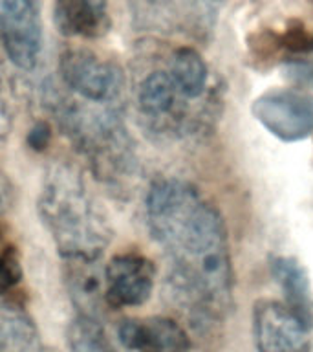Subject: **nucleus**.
<instances>
[{
	"label": "nucleus",
	"mask_w": 313,
	"mask_h": 352,
	"mask_svg": "<svg viewBox=\"0 0 313 352\" xmlns=\"http://www.w3.org/2000/svg\"><path fill=\"white\" fill-rule=\"evenodd\" d=\"M150 235L165 252L169 296L194 323L224 319L233 308V264L222 214L180 178H161L145 200Z\"/></svg>",
	"instance_id": "f257e3e1"
},
{
	"label": "nucleus",
	"mask_w": 313,
	"mask_h": 352,
	"mask_svg": "<svg viewBox=\"0 0 313 352\" xmlns=\"http://www.w3.org/2000/svg\"><path fill=\"white\" fill-rule=\"evenodd\" d=\"M38 217L65 258H101L114 236L103 204L73 165L55 164L44 176Z\"/></svg>",
	"instance_id": "f03ea898"
},
{
	"label": "nucleus",
	"mask_w": 313,
	"mask_h": 352,
	"mask_svg": "<svg viewBox=\"0 0 313 352\" xmlns=\"http://www.w3.org/2000/svg\"><path fill=\"white\" fill-rule=\"evenodd\" d=\"M44 104L97 178L119 186L134 175L136 148L126 131L121 107L81 101L60 88L59 82L46 87Z\"/></svg>",
	"instance_id": "7ed1b4c3"
},
{
	"label": "nucleus",
	"mask_w": 313,
	"mask_h": 352,
	"mask_svg": "<svg viewBox=\"0 0 313 352\" xmlns=\"http://www.w3.org/2000/svg\"><path fill=\"white\" fill-rule=\"evenodd\" d=\"M132 101L141 125L154 136L169 140L196 134L213 120L216 109V104L194 103L181 94L165 65V52L156 44L137 52Z\"/></svg>",
	"instance_id": "20e7f679"
},
{
	"label": "nucleus",
	"mask_w": 313,
	"mask_h": 352,
	"mask_svg": "<svg viewBox=\"0 0 313 352\" xmlns=\"http://www.w3.org/2000/svg\"><path fill=\"white\" fill-rule=\"evenodd\" d=\"M59 85L73 98L93 104L125 109V72L114 60L104 59L88 48L62 52L57 65Z\"/></svg>",
	"instance_id": "39448f33"
},
{
	"label": "nucleus",
	"mask_w": 313,
	"mask_h": 352,
	"mask_svg": "<svg viewBox=\"0 0 313 352\" xmlns=\"http://www.w3.org/2000/svg\"><path fill=\"white\" fill-rule=\"evenodd\" d=\"M134 26L143 32L205 37L214 26L213 0H126Z\"/></svg>",
	"instance_id": "423d86ee"
},
{
	"label": "nucleus",
	"mask_w": 313,
	"mask_h": 352,
	"mask_svg": "<svg viewBox=\"0 0 313 352\" xmlns=\"http://www.w3.org/2000/svg\"><path fill=\"white\" fill-rule=\"evenodd\" d=\"M0 44L21 70L37 68L43 55V0H0Z\"/></svg>",
	"instance_id": "0eeeda50"
},
{
	"label": "nucleus",
	"mask_w": 313,
	"mask_h": 352,
	"mask_svg": "<svg viewBox=\"0 0 313 352\" xmlns=\"http://www.w3.org/2000/svg\"><path fill=\"white\" fill-rule=\"evenodd\" d=\"M255 120L282 142H301L313 134V96L295 88H273L251 103Z\"/></svg>",
	"instance_id": "6e6552de"
},
{
	"label": "nucleus",
	"mask_w": 313,
	"mask_h": 352,
	"mask_svg": "<svg viewBox=\"0 0 313 352\" xmlns=\"http://www.w3.org/2000/svg\"><path fill=\"white\" fill-rule=\"evenodd\" d=\"M253 338L257 352H313L312 327L273 299L255 302Z\"/></svg>",
	"instance_id": "1a4fd4ad"
},
{
	"label": "nucleus",
	"mask_w": 313,
	"mask_h": 352,
	"mask_svg": "<svg viewBox=\"0 0 313 352\" xmlns=\"http://www.w3.org/2000/svg\"><path fill=\"white\" fill-rule=\"evenodd\" d=\"M156 266L139 253L115 255L103 268L104 302L110 308L141 307L150 299Z\"/></svg>",
	"instance_id": "9d476101"
},
{
	"label": "nucleus",
	"mask_w": 313,
	"mask_h": 352,
	"mask_svg": "<svg viewBox=\"0 0 313 352\" xmlns=\"http://www.w3.org/2000/svg\"><path fill=\"white\" fill-rule=\"evenodd\" d=\"M117 338L130 352H189L191 349L183 327L161 316L125 319L117 329Z\"/></svg>",
	"instance_id": "9b49d317"
},
{
	"label": "nucleus",
	"mask_w": 313,
	"mask_h": 352,
	"mask_svg": "<svg viewBox=\"0 0 313 352\" xmlns=\"http://www.w3.org/2000/svg\"><path fill=\"white\" fill-rule=\"evenodd\" d=\"M165 65L187 99L194 103L218 104L209 66L196 50L191 46H180L165 52Z\"/></svg>",
	"instance_id": "f8f14e48"
},
{
	"label": "nucleus",
	"mask_w": 313,
	"mask_h": 352,
	"mask_svg": "<svg viewBox=\"0 0 313 352\" xmlns=\"http://www.w3.org/2000/svg\"><path fill=\"white\" fill-rule=\"evenodd\" d=\"M54 21L66 37L99 38L110 30L104 0H55Z\"/></svg>",
	"instance_id": "ddd939ff"
},
{
	"label": "nucleus",
	"mask_w": 313,
	"mask_h": 352,
	"mask_svg": "<svg viewBox=\"0 0 313 352\" xmlns=\"http://www.w3.org/2000/svg\"><path fill=\"white\" fill-rule=\"evenodd\" d=\"M65 277L79 316L97 319L101 305H106L99 258H65Z\"/></svg>",
	"instance_id": "4468645a"
},
{
	"label": "nucleus",
	"mask_w": 313,
	"mask_h": 352,
	"mask_svg": "<svg viewBox=\"0 0 313 352\" xmlns=\"http://www.w3.org/2000/svg\"><path fill=\"white\" fill-rule=\"evenodd\" d=\"M269 272L280 286L286 297V307L301 319L302 323L313 329V301L310 292L306 270L295 257L273 255L269 258Z\"/></svg>",
	"instance_id": "2eb2a0df"
},
{
	"label": "nucleus",
	"mask_w": 313,
	"mask_h": 352,
	"mask_svg": "<svg viewBox=\"0 0 313 352\" xmlns=\"http://www.w3.org/2000/svg\"><path fill=\"white\" fill-rule=\"evenodd\" d=\"M0 352H46L30 314L8 297L0 299Z\"/></svg>",
	"instance_id": "dca6fc26"
},
{
	"label": "nucleus",
	"mask_w": 313,
	"mask_h": 352,
	"mask_svg": "<svg viewBox=\"0 0 313 352\" xmlns=\"http://www.w3.org/2000/svg\"><path fill=\"white\" fill-rule=\"evenodd\" d=\"M70 352H117L97 319L77 316L66 329Z\"/></svg>",
	"instance_id": "f3484780"
},
{
	"label": "nucleus",
	"mask_w": 313,
	"mask_h": 352,
	"mask_svg": "<svg viewBox=\"0 0 313 352\" xmlns=\"http://www.w3.org/2000/svg\"><path fill=\"white\" fill-rule=\"evenodd\" d=\"M22 280V266L19 250L0 230V299L19 288Z\"/></svg>",
	"instance_id": "a211bd4d"
},
{
	"label": "nucleus",
	"mask_w": 313,
	"mask_h": 352,
	"mask_svg": "<svg viewBox=\"0 0 313 352\" xmlns=\"http://www.w3.org/2000/svg\"><path fill=\"white\" fill-rule=\"evenodd\" d=\"M286 76L299 87H313V60L291 59L286 63Z\"/></svg>",
	"instance_id": "6ab92c4d"
},
{
	"label": "nucleus",
	"mask_w": 313,
	"mask_h": 352,
	"mask_svg": "<svg viewBox=\"0 0 313 352\" xmlns=\"http://www.w3.org/2000/svg\"><path fill=\"white\" fill-rule=\"evenodd\" d=\"M11 125H13V116L8 99L4 94V76H2V65H0V143L10 136Z\"/></svg>",
	"instance_id": "aec40b11"
},
{
	"label": "nucleus",
	"mask_w": 313,
	"mask_h": 352,
	"mask_svg": "<svg viewBox=\"0 0 313 352\" xmlns=\"http://www.w3.org/2000/svg\"><path fill=\"white\" fill-rule=\"evenodd\" d=\"M49 138H51L49 126L46 125V123H37V125L32 129V132H30L27 142H30V145H32L35 151H43V148L49 143Z\"/></svg>",
	"instance_id": "412c9836"
},
{
	"label": "nucleus",
	"mask_w": 313,
	"mask_h": 352,
	"mask_svg": "<svg viewBox=\"0 0 313 352\" xmlns=\"http://www.w3.org/2000/svg\"><path fill=\"white\" fill-rule=\"evenodd\" d=\"M13 204V186L4 173H0V217L11 208Z\"/></svg>",
	"instance_id": "4be33fe9"
},
{
	"label": "nucleus",
	"mask_w": 313,
	"mask_h": 352,
	"mask_svg": "<svg viewBox=\"0 0 313 352\" xmlns=\"http://www.w3.org/2000/svg\"><path fill=\"white\" fill-rule=\"evenodd\" d=\"M46 352H48V351H46Z\"/></svg>",
	"instance_id": "5701e85b"
}]
</instances>
